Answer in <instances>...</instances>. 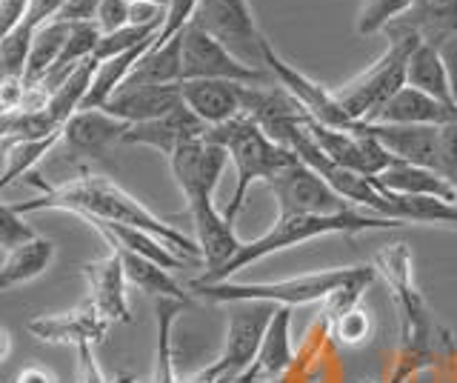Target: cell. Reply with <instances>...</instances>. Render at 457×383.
I'll return each instance as SVG.
<instances>
[{
  "mask_svg": "<svg viewBox=\"0 0 457 383\" xmlns=\"http://www.w3.org/2000/svg\"><path fill=\"white\" fill-rule=\"evenodd\" d=\"M26 180H32L35 187H40V195L35 197V201L14 204V209H18L21 215L57 209V212H75V215H80V218L126 223V226H135V229H143L154 237H161L180 261L204 258L197 240L183 235L180 229H175V226L166 223L163 218H157L152 209L143 206L137 197H132L123 187H118L112 178L80 175V178H71L66 183H46V180H37V175L32 172Z\"/></svg>",
  "mask_w": 457,
  "mask_h": 383,
  "instance_id": "cell-1",
  "label": "cell"
},
{
  "mask_svg": "<svg viewBox=\"0 0 457 383\" xmlns=\"http://www.w3.org/2000/svg\"><path fill=\"white\" fill-rule=\"evenodd\" d=\"M375 269L389 280L392 297L400 309V349H397V369L392 372L389 383H406L414 372L432 366L437 361L440 344L449 337H443L437 321L428 312L423 295L414 283V266H411V252L406 244H392L378 252Z\"/></svg>",
  "mask_w": 457,
  "mask_h": 383,
  "instance_id": "cell-2",
  "label": "cell"
},
{
  "mask_svg": "<svg viewBox=\"0 0 457 383\" xmlns=\"http://www.w3.org/2000/svg\"><path fill=\"white\" fill-rule=\"evenodd\" d=\"M397 221L371 215L363 209H349L343 215H278V221L269 226V229L249 244H240V249L232 254V261L220 266L218 272L212 275H200V283H218L228 280L240 269H246L257 261L269 258V254L292 249L297 244H306L314 237H326V235H357V232H375V229H397Z\"/></svg>",
  "mask_w": 457,
  "mask_h": 383,
  "instance_id": "cell-3",
  "label": "cell"
},
{
  "mask_svg": "<svg viewBox=\"0 0 457 383\" xmlns=\"http://www.w3.org/2000/svg\"><path fill=\"white\" fill-rule=\"evenodd\" d=\"M206 137L214 140V144H220L228 152V161L235 163V175H237L235 192H232V201L223 209V218L228 223H235V218L243 212V206H246L249 189L254 183H269L278 172H283L286 166H292L297 161L295 152L275 144V140L246 115H237L235 121L220 123V126H212Z\"/></svg>",
  "mask_w": 457,
  "mask_h": 383,
  "instance_id": "cell-4",
  "label": "cell"
},
{
  "mask_svg": "<svg viewBox=\"0 0 457 383\" xmlns=\"http://www.w3.org/2000/svg\"><path fill=\"white\" fill-rule=\"evenodd\" d=\"M363 272V266H349V269H323V272H309L297 275L289 280H266V283H235V280H218V283H200L192 280L189 289L212 304H246V301H261V304H275V306H306L328 301L337 295L346 283H352Z\"/></svg>",
  "mask_w": 457,
  "mask_h": 383,
  "instance_id": "cell-5",
  "label": "cell"
},
{
  "mask_svg": "<svg viewBox=\"0 0 457 383\" xmlns=\"http://www.w3.org/2000/svg\"><path fill=\"white\" fill-rule=\"evenodd\" d=\"M420 40L414 35H386V49L366 72L352 78L346 87L335 89L340 106L357 123H375L392 97L406 87V66L414 46Z\"/></svg>",
  "mask_w": 457,
  "mask_h": 383,
  "instance_id": "cell-6",
  "label": "cell"
},
{
  "mask_svg": "<svg viewBox=\"0 0 457 383\" xmlns=\"http://www.w3.org/2000/svg\"><path fill=\"white\" fill-rule=\"evenodd\" d=\"M192 23L226 46L240 63L269 72L266 52L271 44L257 26L249 0H197Z\"/></svg>",
  "mask_w": 457,
  "mask_h": 383,
  "instance_id": "cell-7",
  "label": "cell"
},
{
  "mask_svg": "<svg viewBox=\"0 0 457 383\" xmlns=\"http://www.w3.org/2000/svg\"><path fill=\"white\" fill-rule=\"evenodd\" d=\"M228 326H226V344L220 358L200 369L212 383L232 380L240 372H246L254 366L257 352L266 337V329L271 318H275V304H261V301H246V304H228Z\"/></svg>",
  "mask_w": 457,
  "mask_h": 383,
  "instance_id": "cell-8",
  "label": "cell"
},
{
  "mask_svg": "<svg viewBox=\"0 0 457 383\" xmlns=\"http://www.w3.org/2000/svg\"><path fill=\"white\" fill-rule=\"evenodd\" d=\"M266 187L278 201V215H343L354 209L314 169L300 161L286 166Z\"/></svg>",
  "mask_w": 457,
  "mask_h": 383,
  "instance_id": "cell-9",
  "label": "cell"
},
{
  "mask_svg": "<svg viewBox=\"0 0 457 383\" xmlns=\"http://www.w3.org/2000/svg\"><path fill=\"white\" fill-rule=\"evenodd\" d=\"M183 40V80H237V83H275L269 72L240 63L232 52L189 23Z\"/></svg>",
  "mask_w": 457,
  "mask_h": 383,
  "instance_id": "cell-10",
  "label": "cell"
},
{
  "mask_svg": "<svg viewBox=\"0 0 457 383\" xmlns=\"http://www.w3.org/2000/svg\"><path fill=\"white\" fill-rule=\"evenodd\" d=\"M266 69H269V75L300 104V109L306 112L309 121L328 126V129H340V132H357L363 126L349 118V112L340 106L335 92H328L326 87H320V83L306 78L300 69L286 63L275 52V46H269V52H266Z\"/></svg>",
  "mask_w": 457,
  "mask_h": 383,
  "instance_id": "cell-11",
  "label": "cell"
},
{
  "mask_svg": "<svg viewBox=\"0 0 457 383\" xmlns=\"http://www.w3.org/2000/svg\"><path fill=\"white\" fill-rule=\"evenodd\" d=\"M228 163V152L209 137L192 140L169 158L171 175L186 197V206L200 201H214V189Z\"/></svg>",
  "mask_w": 457,
  "mask_h": 383,
  "instance_id": "cell-12",
  "label": "cell"
},
{
  "mask_svg": "<svg viewBox=\"0 0 457 383\" xmlns=\"http://www.w3.org/2000/svg\"><path fill=\"white\" fill-rule=\"evenodd\" d=\"M129 132V123L112 118L104 109L78 112L66 121L61 129V146L66 152V161L71 163H92L109 154L112 146L123 144Z\"/></svg>",
  "mask_w": 457,
  "mask_h": 383,
  "instance_id": "cell-13",
  "label": "cell"
},
{
  "mask_svg": "<svg viewBox=\"0 0 457 383\" xmlns=\"http://www.w3.org/2000/svg\"><path fill=\"white\" fill-rule=\"evenodd\" d=\"M369 135L392 154L395 161L435 169L443 175L440 129L437 126H397V123H366ZM446 178V175H443Z\"/></svg>",
  "mask_w": 457,
  "mask_h": 383,
  "instance_id": "cell-14",
  "label": "cell"
},
{
  "mask_svg": "<svg viewBox=\"0 0 457 383\" xmlns=\"http://www.w3.org/2000/svg\"><path fill=\"white\" fill-rule=\"evenodd\" d=\"M206 132H209V126L183 104L175 112H169V115L157 118V121L129 126L123 144L149 146V149H157L161 154H166V158H171V154H175L180 146L192 144V140L206 137Z\"/></svg>",
  "mask_w": 457,
  "mask_h": 383,
  "instance_id": "cell-15",
  "label": "cell"
},
{
  "mask_svg": "<svg viewBox=\"0 0 457 383\" xmlns=\"http://www.w3.org/2000/svg\"><path fill=\"white\" fill-rule=\"evenodd\" d=\"M109 326L112 323L86 301L83 306L63 312V315H40L29 321L26 329L43 344H71L78 349L83 344H100L106 337Z\"/></svg>",
  "mask_w": 457,
  "mask_h": 383,
  "instance_id": "cell-16",
  "label": "cell"
},
{
  "mask_svg": "<svg viewBox=\"0 0 457 383\" xmlns=\"http://www.w3.org/2000/svg\"><path fill=\"white\" fill-rule=\"evenodd\" d=\"M252 83L237 80H180L183 104L204 121L209 129L243 115V95Z\"/></svg>",
  "mask_w": 457,
  "mask_h": 383,
  "instance_id": "cell-17",
  "label": "cell"
},
{
  "mask_svg": "<svg viewBox=\"0 0 457 383\" xmlns=\"http://www.w3.org/2000/svg\"><path fill=\"white\" fill-rule=\"evenodd\" d=\"M83 278L89 283V304L109 323H129V301H126V275L118 252L109 249L106 258L83 266Z\"/></svg>",
  "mask_w": 457,
  "mask_h": 383,
  "instance_id": "cell-18",
  "label": "cell"
},
{
  "mask_svg": "<svg viewBox=\"0 0 457 383\" xmlns=\"http://www.w3.org/2000/svg\"><path fill=\"white\" fill-rule=\"evenodd\" d=\"M178 106H183L180 83H169V87H120L104 106V112L129 126H137L163 118Z\"/></svg>",
  "mask_w": 457,
  "mask_h": 383,
  "instance_id": "cell-19",
  "label": "cell"
},
{
  "mask_svg": "<svg viewBox=\"0 0 457 383\" xmlns=\"http://www.w3.org/2000/svg\"><path fill=\"white\" fill-rule=\"evenodd\" d=\"M383 35H414L440 49L443 40L457 35V0H414Z\"/></svg>",
  "mask_w": 457,
  "mask_h": 383,
  "instance_id": "cell-20",
  "label": "cell"
},
{
  "mask_svg": "<svg viewBox=\"0 0 457 383\" xmlns=\"http://www.w3.org/2000/svg\"><path fill=\"white\" fill-rule=\"evenodd\" d=\"M189 215L195 223V240L204 252L206 275L218 272L220 266L232 261V254L240 249L243 240L235 235V223L223 218V212L214 209V201H200L189 206Z\"/></svg>",
  "mask_w": 457,
  "mask_h": 383,
  "instance_id": "cell-21",
  "label": "cell"
},
{
  "mask_svg": "<svg viewBox=\"0 0 457 383\" xmlns=\"http://www.w3.org/2000/svg\"><path fill=\"white\" fill-rule=\"evenodd\" d=\"M375 123H397V126H452L457 123V106L443 104L437 97L426 95L420 89L403 87L389 106L380 112V118Z\"/></svg>",
  "mask_w": 457,
  "mask_h": 383,
  "instance_id": "cell-22",
  "label": "cell"
},
{
  "mask_svg": "<svg viewBox=\"0 0 457 383\" xmlns=\"http://www.w3.org/2000/svg\"><path fill=\"white\" fill-rule=\"evenodd\" d=\"M380 192H395V195H414V197H440V201L457 204V187L443 178L435 169L414 166L395 161L392 166H386L380 175L371 178Z\"/></svg>",
  "mask_w": 457,
  "mask_h": 383,
  "instance_id": "cell-23",
  "label": "cell"
},
{
  "mask_svg": "<svg viewBox=\"0 0 457 383\" xmlns=\"http://www.w3.org/2000/svg\"><path fill=\"white\" fill-rule=\"evenodd\" d=\"M183 80V40L180 35L169 44H152L149 52L135 63L132 75L123 87H169V83Z\"/></svg>",
  "mask_w": 457,
  "mask_h": 383,
  "instance_id": "cell-24",
  "label": "cell"
},
{
  "mask_svg": "<svg viewBox=\"0 0 457 383\" xmlns=\"http://www.w3.org/2000/svg\"><path fill=\"white\" fill-rule=\"evenodd\" d=\"M54 240L49 237H32L26 240L23 246L6 252V261L0 263V292L23 287V283H32L40 278L54 261Z\"/></svg>",
  "mask_w": 457,
  "mask_h": 383,
  "instance_id": "cell-25",
  "label": "cell"
},
{
  "mask_svg": "<svg viewBox=\"0 0 457 383\" xmlns=\"http://www.w3.org/2000/svg\"><path fill=\"white\" fill-rule=\"evenodd\" d=\"M106 246L118 252V258L123 263V275H126L129 283H132V287L152 295L154 301H157V297H175V301L189 304V295L178 287V280L171 278L169 269H163L161 263H154L149 258H143V254H135V252H129V249H123L118 244H112V240H106Z\"/></svg>",
  "mask_w": 457,
  "mask_h": 383,
  "instance_id": "cell-26",
  "label": "cell"
},
{
  "mask_svg": "<svg viewBox=\"0 0 457 383\" xmlns=\"http://www.w3.org/2000/svg\"><path fill=\"white\" fill-rule=\"evenodd\" d=\"M295 361V349H292V306H278L275 318H271L266 337L257 352V372L263 380H275L280 378L286 369Z\"/></svg>",
  "mask_w": 457,
  "mask_h": 383,
  "instance_id": "cell-27",
  "label": "cell"
},
{
  "mask_svg": "<svg viewBox=\"0 0 457 383\" xmlns=\"http://www.w3.org/2000/svg\"><path fill=\"white\" fill-rule=\"evenodd\" d=\"M95 229L104 235V240H112V244H118L129 252L135 254H143V258H149L154 263H161L163 269H180L183 261L178 258L175 252H171L161 237H154L143 229H135V226H126V223H109V221H97V218H86Z\"/></svg>",
  "mask_w": 457,
  "mask_h": 383,
  "instance_id": "cell-28",
  "label": "cell"
},
{
  "mask_svg": "<svg viewBox=\"0 0 457 383\" xmlns=\"http://www.w3.org/2000/svg\"><path fill=\"white\" fill-rule=\"evenodd\" d=\"M406 87L432 95V97H437V101H443V104H454L446 66H443V58H440V49L432 46V44H418V46H414L411 58H409V66H406Z\"/></svg>",
  "mask_w": 457,
  "mask_h": 383,
  "instance_id": "cell-29",
  "label": "cell"
},
{
  "mask_svg": "<svg viewBox=\"0 0 457 383\" xmlns=\"http://www.w3.org/2000/svg\"><path fill=\"white\" fill-rule=\"evenodd\" d=\"M389 218L400 223H428V226H454L457 229V204L440 201V197H414L383 192Z\"/></svg>",
  "mask_w": 457,
  "mask_h": 383,
  "instance_id": "cell-30",
  "label": "cell"
},
{
  "mask_svg": "<svg viewBox=\"0 0 457 383\" xmlns=\"http://www.w3.org/2000/svg\"><path fill=\"white\" fill-rule=\"evenodd\" d=\"M71 23L66 21H49L43 23L32 37V49H29V63H26V89H35L37 83L49 75V69L61 61V54L66 49Z\"/></svg>",
  "mask_w": 457,
  "mask_h": 383,
  "instance_id": "cell-31",
  "label": "cell"
},
{
  "mask_svg": "<svg viewBox=\"0 0 457 383\" xmlns=\"http://www.w3.org/2000/svg\"><path fill=\"white\" fill-rule=\"evenodd\" d=\"M61 144V135L40 137V140H0V152H4V172H0V192L9 189L35 172L40 161H46L52 149Z\"/></svg>",
  "mask_w": 457,
  "mask_h": 383,
  "instance_id": "cell-32",
  "label": "cell"
},
{
  "mask_svg": "<svg viewBox=\"0 0 457 383\" xmlns=\"http://www.w3.org/2000/svg\"><path fill=\"white\" fill-rule=\"evenodd\" d=\"M95 69H97V61L89 58V61H83L75 72H71L66 78V83L61 89H54L49 95V101H46V112H49V118L61 126H66V121L71 115H78L83 101H86V95H89V87H92V78H95Z\"/></svg>",
  "mask_w": 457,
  "mask_h": 383,
  "instance_id": "cell-33",
  "label": "cell"
},
{
  "mask_svg": "<svg viewBox=\"0 0 457 383\" xmlns=\"http://www.w3.org/2000/svg\"><path fill=\"white\" fill-rule=\"evenodd\" d=\"M183 306H189V304L175 301V297H157V301H154V312H157V361H154L152 383H180L178 375H175V363H171V326H175Z\"/></svg>",
  "mask_w": 457,
  "mask_h": 383,
  "instance_id": "cell-34",
  "label": "cell"
},
{
  "mask_svg": "<svg viewBox=\"0 0 457 383\" xmlns=\"http://www.w3.org/2000/svg\"><path fill=\"white\" fill-rule=\"evenodd\" d=\"M37 29L32 26H14L9 35L0 37V80H23L29 49H32V37Z\"/></svg>",
  "mask_w": 457,
  "mask_h": 383,
  "instance_id": "cell-35",
  "label": "cell"
},
{
  "mask_svg": "<svg viewBox=\"0 0 457 383\" xmlns=\"http://www.w3.org/2000/svg\"><path fill=\"white\" fill-rule=\"evenodd\" d=\"M163 26H123V29L118 32H109V35H100L97 40V49L92 58L97 63H104L109 58H118V54L123 52H132L143 44H149V40L157 37V32H161Z\"/></svg>",
  "mask_w": 457,
  "mask_h": 383,
  "instance_id": "cell-36",
  "label": "cell"
},
{
  "mask_svg": "<svg viewBox=\"0 0 457 383\" xmlns=\"http://www.w3.org/2000/svg\"><path fill=\"white\" fill-rule=\"evenodd\" d=\"M411 4L414 0H366L357 15V35L369 37L375 32H386Z\"/></svg>",
  "mask_w": 457,
  "mask_h": 383,
  "instance_id": "cell-37",
  "label": "cell"
},
{
  "mask_svg": "<svg viewBox=\"0 0 457 383\" xmlns=\"http://www.w3.org/2000/svg\"><path fill=\"white\" fill-rule=\"evenodd\" d=\"M369 332H371V318L361 309V304L332 318V335L340 346H361L369 340Z\"/></svg>",
  "mask_w": 457,
  "mask_h": 383,
  "instance_id": "cell-38",
  "label": "cell"
},
{
  "mask_svg": "<svg viewBox=\"0 0 457 383\" xmlns=\"http://www.w3.org/2000/svg\"><path fill=\"white\" fill-rule=\"evenodd\" d=\"M32 237H37V232L26 223V218L21 215V212L0 201V249L12 252V249L23 246L26 240H32Z\"/></svg>",
  "mask_w": 457,
  "mask_h": 383,
  "instance_id": "cell-39",
  "label": "cell"
},
{
  "mask_svg": "<svg viewBox=\"0 0 457 383\" xmlns=\"http://www.w3.org/2000/svg\"><path fill=\"white\" fill-rule=\"evenodd\" d=\"M95 23H97L100 35L123 29V26H129V4L126 0H104L95 15Z\"/></svg>",
  "mask_w": 457,
  "mask_h": 383,
  "instance_id": "cell-40",
  "label": "cell"
},
{
  "mask_svg": "<svg viewBox=\"0 0 457 383\" xmlns=\"http://www.w3.org/2000/svg\"><path fill=\"white\" fill-rule=\"evenodd\" d=\"M440 158H443V175L457 187V123L440 126Z\"/></svg>",
  "mask_w": 457,
  "mask_h": 383,
  "instance_id": "cell-41",
  "label": "cell"
},
{
  "mask_svg": "<svg viewBox=\"0 0 457 383\" xmlns=\"http://www.w3.org/2000/svg\"><path fill=\"white\" fill-rule=\"evenodd\" d=\"M69 0H29V12H26V26H32V29H40L43 23L49 21H57L61 18L63 6Z\"/></svg>",
  "mask_w": 457,
  "mask_h": 383,
  "instance_id": "cell-42",
  "label": "cell"
},
{
  "mask_svg": "<svg viewBox=\"0 0 457 383\" xmlns=\"http://www.w3.org/2000/svg\"><path fill=\"white\" fill-rule=\"evenodd\" d=\"M440 58H443V66H446V75H449V87H452V97L457 104V35L446 37L440 44Z\"/></svg>",
  "mask_w": 457,
  "mask_h": 383,
  "instance_id": "cell-43",
  "label": "cell"
},
{
  "mask_svg": "<svg viewBox=\"0 0 457 383\" xmlns=\"http://www.w3.org/2000/svg\"><path fill=\"white\" fill-rule=\"evenodd\" d=\"M14 383H57V378L49 372V369H43V366H26V369H21V372H18Z\"/></svg>",
  "mask_w": 457,
  "mask_h": 383,
  "instance_id": "cell-44",
  "label": "cell"
},
{
  "mask_svg": "<svg viewBox=\"0 0 457 383\" xmlns=\"http://www.w3.org/2000/svg\"><path fill=\"white\" fill-rule=\"evenodd\" d=\"M223 383H263V378H261V372H257V366H249L246 372H240L237 378L223 380Z\"/></svg>",
  "mask_w": 457,
  "mask_h": 383,
  "instance_id": "cell-45",
  "label": "cell"
},
{
  "mask_svg": "<svg viewBox=\"0 0 457 383\" xmlns=\"http://www.w3.org/2000/svg\"><path fill=\"white\" fill-rule=\"evenodd\" d=\"M9 352H12V335H9V329L0 326V363L9 358Z\"/></svg>",
  "mask_w": 457,
  "mask_h": 383,
  "instance_id": "cell-46",
  "label": "cell"
},
{
  "mask_svg": "<svg viewBox=\"0 0 457 383\" xmlns=\"http://www.w3.org/2000/svg\"><path fill=\"white\" fill-rule=\"evenodd\" d=\"M112 383H135V378L132 375H120V378H114Z\"/></svg>",
  "mask_w": 457,
  "mask_h": 383,
  "instance_id": "cell-47",
  "label": "cell"
},
{
  "mask_svg": "<svg viewBox=\"0 0 457 383\" xmlns=\"http://www.w3.org/2000/svg\"><path fill=\"white\" fill-rule=\"evenodd\" d=\"M126 4H137V0H126ZM161 4H169V0H161Z\"/></svg>",
  "mask_w": 457,
  "mask_h": 383,
  "instance_id": "cell-48",
  "label": "cell"
},
{
  "mask_svg": "<svg viewBox=\"0 0 457 383\" xmlns=\"http://www.w3.org/2000/svg\"><path fill=\"white\" fill-rule=\"evenodd\" d=\"M135 383H137V380H135Z\"/></svg>",
  "mask_w": 457,
  "mask_h": 383,
  "instance_id": "cell-49",
  "label": "cell"
}]
</instances>
